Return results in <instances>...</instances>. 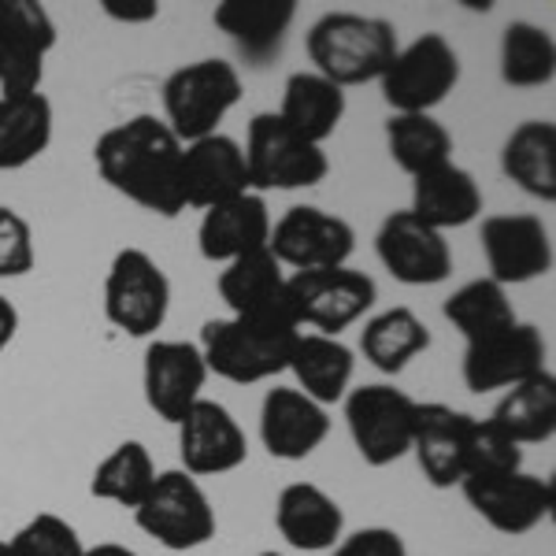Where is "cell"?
I'll use <instances>...</instances> for the list:
<instances>
[{
  "label": "cell",
  "mask_w": 556,
  "mask_h": 556,
  "mask_svg": "<svg viewBox=\"0 0 556 556\" xmlns=\"http://www.w3.org/2000/svg\"><path fill=\"white\" fill-rule=\"evenodd\" d=\"M97 172L115 193L156 215H178L182 204V141L156 115L115 123L93 146Z\"/></svg>",
  "instance_id": "1"
},
{
  "label": "cell",
  "mask_w": 556,
  "mask_h": 556,
  "mask_svg": "<svg viewBox=\"0 0 556 556\" xmlns=\"http://www.w3.org/2000/svg\"><path fill=\"white\" fill-rule=\"evenodd\" d=\"M397 49V26L379 15L327 12L308 30V60L316 64V75L338 89L379 83Z\"/></svg>",
  "instance_id": "2"
},
{
  "label": "cell",
  "mask_w": 556,
  "mask_h": 556,
  "mask_svg": "<svg viewBox=\"0 0 556 556\" xmlns=\"http://www.w3.org/2000/svg\"><path fill=\"white\" fill-rule=\"evenodd\" d=\"M301 330L290 323H256V319H208L201 330L204 367L219 379L249 386L275 379L278 371H290V356Z\"/></svg>",
  "instance_id": "3"
},
{
  "label": "cell",
  "mask_w": 556,
  "mask_h": 556,
  "mask_svg": "<svg viewBox=\"0 0 556 556\" xmlns=\"http://www.w3.org/2000/svg\"><path fill=\"white\" fill-rule=\"evenodd\" d=\"M241 101V75L227 60H197L164 83V123L182 146L219 134L223 115Z\"/></svg>",
  "instance_id": "4"
},
{
  "label": "cell",
  "mask_w": 556,
  "mask_h": 556,
  "mask_svg": "<svg viewBox=\"0 0 556 556\" xmlns=\"http://www.w3.org/2000/svg\"><path fill=\"white\" fill-rule=\"evenodd\" d=\"M245 167H249V190H308L319 186L330 172V160L323 146L298 138L275 112H256L249 119L245 138Z\"/></svg>",
  "instance_id": "5"
},
{
  "label": "cell",
  "mask_w": 556,
  "mask_h": 556,
  "mask_svg": "<svg viewBox=\"0 0 556 556\" xmlns=\"http://www.w3.org/2000/svg\"><path fill=\"white\" fill-rule=\"evenodd\" d=\"M286 290H290V316L298 323V330L312 327L308 334L327 338H338L356 319H364V312H371L375 298H379L375 278L349 264L319 267V271H293Z\"/></svg>",
  "instance_id": "6"
},
{
  "label": "cell",
  "mask_w": 556,
  "mask_h": 556,
  "mask_svg": "<svg viewBox=\"0 0 556 556\" xmlns=\"http://www.w3.org/2000/svg\"><path fill=\"white\" fill-rule=\"evenodd\" d=\"M134 519L149 538H156L164 549L186 553V549H201L215 538V508L208 501V493L201 490V482L193 475H186L182 468L175 471H160L152 490L146 493Z\"/></svg>",
  "instance_id": "7"
},
{
  "label": "cell",
  "mask_w": 556,
  "mask_h": 556,
  "mask_svg": "<svg viewBox=\"0 0 556 556\" xmlns=\"http://www.w3.org/2000/svg\"><path fill=\"white\" fill-rule=\"evenodd\" d=\"M460 83V56L442 34H419L416 41L397 49L379 86L393 115H430Z\"/></svg>",
  "instance_id": "8"
},
{
  "label": "cell",
  "mask_w": 556,
  "mask_h": 556,
  "mask_svg": "<svg viewBox=\"0 0 556 556\" xmlns=\"http://www.w3.org/2000/svg\"><path fill=\"white\" fill-rule=\"evenodd\" d=\"M345 424L367 468H390L405 453H412L416 401L386 382L356 386L345 393Z\"/></svg>",
  "instance_id": "9"
},
{
  "label": "cell",
  "mask_w": 556,
  "mask_h": 556,
  "mask_svg": "<svg viewBox=\"0 0 556 556\" xmlns=\"http://www.w3.org/2000/svg\"><path fill=\"white\" fill-rule=\"evenodd\" d=\"M172 308L164 267L141 249H119L104 278V316L130 338H152Z\"/></svg>",
  "instance_id": "10"
},
{
  "label": "cell",
  "mask_w": 556,
  "mask_h": 556,
  "mask_svg": "<svg viewBox=\"0 0 556 556\" xmlns=\"http://www.w3.org/2000/svg\"><path fill=\"white\" fill-rule=\"evenodd\" d=\"M468 505L479 513L493 531L501 534H531L538 523L553 516L556 490L549 479L519 471H501V475H468L460 482Z\"/></svg>",
  "instance_id": "11"
},
{
  "label": "cell",
  "mask_w": 556,
  "mask_h": 556,
  "mask_svg": "<svg viewBox=\"0 0 556 556\" xmlns=\"http://www.w3.org/2000/svg\"><path fill=\"white\" fill-rule=\"evenodd\" d=\"M56 23L34 0H0V97L38 93Z\"/></svg>",
  "instance_id": "12"
},
{
  "label": "cell",
  "mask_w": 556,
  "mask_h": 556,
  "mask_svg": "<svg viewBox=\"0 0 556 556\" xmlns=\"http://www.w3.org/2000/svg\"><path fill=\"white\" fill-rule=\"evenodd\" d=\"M267 249L282 267L293 271H319V267H342L356 249L353 227L334 212L316 204H298L278 223H271Z\"/></svg>",
  "instance_id": "13"
},
{
  "label": "cell",
  "mask_w": 556,
  "mask_h": 556,
  "mask_svg": "<svg viewBox=\"0 0 556 556\" xmlns=\"http://www.w3.org/2000/svg\"><path fill=\"white\" fill-rule=\"evenodd\" d=\"M538 371H545V338L534 323L519 319L513 327L482 338V342H468L460 364L464 386L475 393L513 390Z\"/></svg>",
  "instance_id": "14"
},
{
  "label": "cell",
  "mask_w": 556,
  "mask_h": 556,
  "mask_svg": "<svg viewBox=\"0 0 556 556\" xmlns=\"http://www.w3.org/2000/svg\"><path fill=\"white\" fill-rule=\"evenodd\" d=\"M375 253L386 271L405 286H438L453 275V249L445 235L419 223L408 208L386 215L375 235Z\"/></svg>",
  "instance_id": "15"
},
{
  "label": "cell",
  "mask_w": 556,
  "mask_h": 556,
  "mask_svg": "<svg viewBox=\"0 0 556 556\" xmlns=\"http://www.w3.org/2000/svg\"><path fill=\"white\" fill-rule=\"evenodd\" d=\"M490 278L497 286H519L549 275L553 241L538 215H490L479 230Z\"/></svg>",
  "instance_id": "16"
},
{
  "label": "cell",
  "mask_w": 556,
  "mask_h": 556,
  "mask_svg": "<svg viewBox=\"0 0 556 556\" xmlns=\"http://www.w3.org/2000/svg\"><path fill=\"white\" fill-rule=\"evenodd\" d=\"M178 456L186 475H227L249 460V438L219 401L201 397L178 419Z\"/></svg>",
  "instance_id": "17"
},
{
  "label": "cell",
  "mask_w": 556,
  "mask_h": 556,
  "mask_svg": "<svg viewBox=\"0 0 556 556\" xmlns=\"http://www.w3.org/2000/svg\"><path fill=\"white\" fill-rule=\"evenodd\" d=\"M290 275L271 256V249H256L238 260H230L227 271L219 275V298L227 301L230 316L256 319V323H290Z\"/></svg>",
  "instance_id": "18"
},
{
  "label": "cell",
  "mask_w": 556,
  "mask_h": 556,
  "mask_svg": "<svg viewBox=\"0 0 556 556\" xmlns=\"http://www.w3.org/2000/svg\"><path fill=\"white\" fill-rule=\"evenodd\" d=\"M249 190L245 152L227 134L182 146V204L208 212L223 201H235Z\"/></svg>",
  "instance_id": "19"
},
{
  "label": "cell",
  "mask_w": 556,
  "mask_h": 556,
  "mask_svg": "<svg viewBox=\"0 0 556 556\" xmlns=\"http://www.w3.org/2000/svg\"><path fill=\"white\" fill-rule=\"evenodd\" d=\"M475 416L450 405H416V427H412V453L434 490H450L464 482L468 468Z\"/></svg>",
  "instance_id": "20"
},
{
  "label": "cell",
  "mask_w": 556,
  "mask_h": 556,
  "mask_svg": "<svg viewBox=\"0 0 556 556\" xmlns=\"http://www.w3.org/2000/svg\"><path fill=\"white\" fill-rule=\"evenodd\" d=\"M204 379L208 367L193 342H152L146 349V371H141L146 401L167 424L178 427V419L201 401Z\"/></svg>",
  "instance_id": "21"
},
{
  "label": "cell",
  "mask_w": 556,
  "mask_h": 556,
  "mask_svg": "<svg viewBox=\"0 0 556 556\" xmlns=\"http://www.w3.org/2000/svg\"><path fill=\"white\" fill-rule=\"evenodd\" d=\"M327 434L330 416L323 405L290 386L267 390L264 408H260V442L275 460H304L327 442Z\"/></svg>",
  "instance_id": "22"
},
{
  "label": "cell",
  "mask_w": 556,
  "mask_h": 556,
  "mask_svg": "<svg viewBox=\"0 0 556 556\" xmlns=\"http://www.w3.org/2000/svg\"><path fill=\"white\" fill-rule=\"evenodd\" d=\"M271 238V212L260 193H241L204 212L197 245L208 264H230V260L267 249Z\"/></svg>",
  "instance_id": "23"
},
{
  "label": "cell",
  "mask_w": 556,
  "mask_h": 556,
  "mask_svg": "<svg viewBox=\"0 0 556 556\" xmlns=\"http://www.w3.org/2000/svg\"><path fill=\"white\" fill-rule=\"evenodd\" d=\"M275 527L293 549L323 553L342 542L345 513L327 490L316 486V482H290V486L278 493Z\"/></svg>",
  "instance_id": "24"
},
{
  "label": "cell",
  "mask_w": 556,
  "mask_h": 556,
  "mask_svg": "<svg viewBox=\"0 0 556 556\" xmlns=\"http://www.w3.org/2000/svg\"><path fill=\"white\" fill-rule=\"evenodd\" d=\"M293 15H298L293 0H223L215 4L212 20L245 52L249 64H267L282 49Z\"/></svg>",
  "instance_id": "25"
},
{
  "label": "cell",
  "mask_w": 556,
  "mask_h": 556,
  "mask_svg": "<svg viewBox=\"0 0 556 556\" xmlns=\"http://www.w3.org/2000/svg\"><path fill=\"white\" fill-rule=\"evenodd\" d=\"M412 215L427 227H434L438 235L453 227H468L471 219L482 215V190L471 178V172L456 167L453 160L427 175L412 178Z\"/></svg>",
  "instance_id": "26"
},
{
  "label": "cell",
  "mask_w": 556,
  "mask_h": 556,
  "mask_svg": "<svg viewBox=\"0 0 556 556\" xmlns=\"http://www.w3.org/2000/svg\"><path fill=\"white\" fill-rule=\"evenodd\" d=\"M275 115L298 138L312 141V146H323L345 115V89L327 83L316 71H298V75L286 78L282 104H278Z\"/></svg>",
  "instance_id": "27"
},
{
  "label": "cell",
  "mask_w": 556,
  "mask_h": 556,
  "mask_svg": "<svg viewBox=\"0 0 556 556\" xmlns=\"http://www.w3.org/2000/svg\"><path fill=\"white\" fill-rule=\"evenodd\" d=\"M353 349L345 342L327 334H304V330L290 356V371L298 379V390L323 408L345 401L349 382H353Z\"/></svg>",
  "instance_id": "28"
},
{
  "label": "cell",
  "mask_w": 556,
  "mask_h": 556,
  "mask_svg": "<svg viewBox=\"0 0 556 556\" xmlns=\"http://www.w3.org/2000/svg\"><path fill=\"white\" fill-rule=\"evenodd\" d=\"M501 172L538 201H556V127L549 119H527L508 134L501 149Z\"/></svg>",
  "instance_id": "29"
},
{
  "label": "cell",
  "mask_w": 556,
  "mask_h": 556,
  "mask_svg": "<svg viewBox=\"0 0 556 556\" xmlns=\"http://www.w3.org/2000/svg\"><path fill=\"white\" fill-rule=\"evenodd\" d=\"M490 424L508 434L513 442L523 445H542L556 434V379L553 371H538L527 382L513 386L501 397V405L493 408Z\"/></svg>",
  "instance_id": "30"
},
{
  "label": "cell",
  "mask_w": 556,
  "mask_h": 556,
  "mask_svg": "<svg viewBox=\"0 0 556 556\" xmlns=\"http://www.w3.org/2000/svg\"><path fill=\"white\" fill-rule=\"evenodd\" d=\"M52 141V101L41 93L0 97V172L34 164Z\"/></svg>",
  "instance_id": "31"
},
{
  "label": "cell",
  "mask_w": 556,
  "mask_h": 556,
  "mask_svg": "<svg viewBox=\"0 0 556 556\" xmlns=\"http://www.w3.org/2000/svg\"><path fill=\"white\" fill-rule=\"evenodd\" d=\"M430 349L427 323L412 308H386L361 330V353L382 375H397Z\"/></svg>",
  "instance_id": "32"
},
{
  "label": "cell",
  "mask_w": 556,
  "mask_h": 556,
  "mask_svg": "<svg viewBox=\"0 0 556 556\" xmlns=\"http://www.w3.org/2000/svg\"><path fill=\"white\" fill-rule=\"evenodd\" d=\"M386 149L405 175H427L453 160V134L434 115H390Z\"/></svg>",
  "instance_id": "33"
},
{
  "label": "cell",
  "mask_w": 556,
  "mask_h": 556,
  "mask_svg": "<svg viewBox=\"0 0 556 556\" xmlns=\"http://www.w3.org/2000/svg\"><path fill=\"white\" fill-rule=\"evenodd\" d=\"M442 312L468 342H482V338L497 334V330L516 323V308H513V301H508L505 286H497L493 278L464 282L460 290L442 304Z\"/></svg>",
  "instance_id": "34"
},
{
  "label": "cell",
  "mask_w": 556,
  "mask_h": 556,
  "mask_svg": "<svg viewBox=\"0 0 556 556\" xmlns=\"http://www.w3.org/2000/svg\"><path fill=\"white\" fill-rule=\"evenodd\" d=\"M156 482V464H152L149 450L141 442H123L97 464L89 493L97 501H112L123 508H138L146 493Z\"/></svg>",
  "instance_id": "35"
},
{
  "label": "cell",
  "mask_w": 556,
  "mask_h": 556,
  "mask_svg": "<svg viewBox=\"0 0 556 556\" xmlns=\"http://www.w3.org/2000/svg\"><path fill=\"white\" fill-rule=\"evenodd\" d=\"M556 75V45L534 23H508L501 34V78L508 86H545Z\"/></svg>",
  "instance_id": "36"
},
{
  "label": "cell",
  "mask_w": 556,
  "mask_h": 556,
  "mask_svg": "<svg viewBox=\"0 0 556 556\" xmlns=\"http://www.w3.org/2000/svg\"><path fill=\"white\" fill-rule=\"evenodd\" d=\"M15 556H83L86 545L75 527L56 513H38L12 538Z\"/></svg>",
  "instance_id": "37"
},
{
  "label": "cell",
  "mask_w": 556,
  "mask_h": 556,
  "mask_svg": "<svg viewBox=\"0 0 556 556\" xmlns=\"http://www.w3.org/2000/svg\"><path fill=\"white\" fill-rule=\"evenodd\" d=\"M523 468V450L508 434H501L490 419H475L471 442H468V475H501V471H519Z\"/></svg>",
  "instance_id": "38"
},
{
  "label": "cell",
  "mask_w": 556,
  "mask_h": 556,
  "mask_svg": "<svg viewBox=\"0 0 556 556\" xmlns=\"http://www.w3.org/2000/svg\"><path fill=\"white\" fill-rule=\"evenodd\" d=\"M34 267V230L15 208L0 204V278H20Z\"/></svg>",
  "instance_id": "39"
},
{
  "label": "cell",
  "mask_w": 556,
  "mask_h": 556,
  "mask_svg": "<svg viewBox=\"0 0 556 556\" xmlns=\"http://www.w3.org/2000/svg\"><path fill=\"white\" fill-rule=\"evenodd\" d=\"M330 556H408L405 538L390 527H364L334 545Z\"/></svg>",
  "instance_id": "40"
},
{
  "label": "cell",
  "mask_w": 556,
  "mask_h": 556,
  "mask_svg": "<svg viewBox=\"0 0 556 556\" xmlns=\"http://www.w3.org/2000/svg\"><path fill=\"white\" fill-rule=\"evenodd\" d=\"M104 15L115 23H127V26H138V23H152L160 15V4L156 0H101Z\"/></svg>",
  "instance_id": "41"
},
{
  "label": "cell",
  "mask_w": 556,
  "mask_h": 556,
  "mask_svg": "<svg viewBox=\"0 0 556 556\" xmlns=\"http://www.w3.org/2000/svg\"><path fill=\"white\" fill-rule=\"evenodd\" d=\"M15 330H20V312H15V304L0 293V349L12 345Z\"/></svg>",
  "instance_id": "42"
},
{
  "label": "cell",
  "mask_w": 556,
  "mask_h": 556,
  "mask_svg": "<svg viewBox=\"0 0 556 556\" xmlns=\"http://www.w3.org/2000/svg\"><path fill=\"white\" fill-rule=\"evenodd\" d=\"M83 556H141V553L127 549V545H115V542H101V545H93V549H86Z\"/></svg>",
  "instance_id": "43"
},
{
  "label": "cell",
  "mask_w": 556,
  "mask_h": 556,
  "mask_svg": "<svg viewBox=\"0 0 556 556\" xmlns=\"http://www.w3.org/2000/svg\"><path fill=\"white\" fill-rule=\"evenodd\" d=\"M0 556H15V549H12V542H0Z\"/></svg>",
  "instance_id": "44"
},
{
  "label": "cell",
  "mask_w": 556,
  "mask_h": 556,
  "mask_svg": "<svg viewBox=\"0 0 556 556\" xmlns=\"http://www.w3.org/2000/svg\"><path fill=\"white\" fill-rule=\"evenodd\" d=\"M260 556H282V553H260Z\"/></svg>",
  "instance_id": "45"
}]
</instances>
